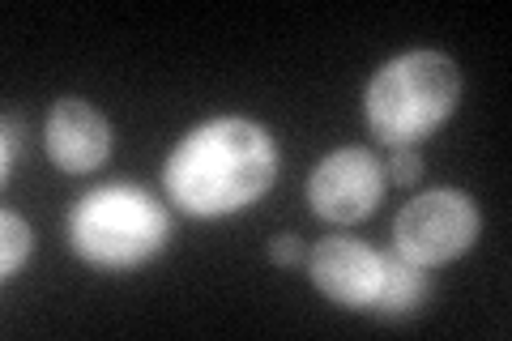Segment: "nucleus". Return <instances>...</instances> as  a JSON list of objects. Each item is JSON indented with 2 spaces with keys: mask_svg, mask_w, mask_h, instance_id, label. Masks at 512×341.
Returning a JSON list of instances; mask_svg holds the SVG:
<instances>
[{
  "mask_svg": "<svg viewBox=\"0 0 512 341\" xmlns=\"http://www.w3.org/2000/svg\"><path fill=\"white\" fill-rule=\"evenodd\" d=\"M278 180V141L265 124L218 116L192 128L167 154L163 192L188 218H231Z\"/></svg>",
  "mask_w": 512,
  "mask_h": 341,
  "instance_id": "obj_1",
  "label": "nucleus"
},
{
  "mask_svg": "<svg viewBox=\"0 0 512 341\" xmlns=\"http://www.w3.org/2000/svg\"><path fill=\"white\" fill-rule=\"evenodd\" d=\"M461 107V69L444 52H406L380 64L363 90L367 133L380 145H423Z\"/></svg>",
  "mask_w": 512,
  "mask_h": 341,
  "instance_id": "obj_2",
  "label": "nucleus"
},
{
  "mask_svg": "<svg viewBox=\"0 0 512 341\" xmlns=\"http://www.w3.org/2000/svg\"><path fill=\"white\" fill-rule=\"evenodd\" d=\"M171 239V218L146 188L107 184L69 209V248L86 265L128 273L154 261Z\"/></svg>",
  "mask_w": 512,
  "mask_h": 341,
  "instance_id": "obj_3",
  "label": "nucleus"
},
{
  "mask_svg": "<svg viewBox=\"0 0 512 341\" xmlns=\"http://www.w3.org/2000/svg\"><path fill=\"white\" fill-rule=\"evenodd\" d=\"M478 231H483V218L474 197L457 188H431L402 205V214L393 218V252L423 269H440L466 256L478 243Z\"/></svg>",
  "mask_w": 512,
  "mask_h": 341,
  "instance_id": "obj_4",
  "label": "nucleus"
},
{
  "mask_svg": "<svg viewBox=\"0 0 512 341\" xmlns=\"http://www.w3.org/2000/svg\"><path fill=\"white\" fill-rule=\"evenodd\" d=\"M384 162L363 150V145H342V150L325 154L308 175V205L320 222L333 226H355L376 214L384 201Z\"/></svg>",
  "mask_w": 512,
  "mask_h": 341,
  "instance_id": "obj_5",
  "label": "nucleus"
},
{
  "mask_svg": "<svg viewBox=\"0 0 512 341\" xmlns=\"http://www.w3.org/2000/svg\"><path fill=\"white\" fill-rule=\"evenodd\" d=\"M308 278L329 303L350 307V312H367L376 303V290L384 278V252L372 243L350 239V235H329L308 252Z\"/></svg>",
  "mask_w": 512,
  "mask_h": 341,
  "instance_id": "obj_6",
  "label": "nucleus"
},
{
  "mask_svg": "<svg viewBox=\"0 0 512 341\" xmlns=\"http://www.w3.org/2000/svg\"><path fill=\"white\" fill-rule=\"evenodd\" d=\"M43 145L64 175H90L111 158V124L86 99H60L47 111Z\"/></svg>",
  "mask_w": 512,
  "mask_h": 341,
  "instance_id": "obj_7",
  "label": "nucleus"
},
{
  "mask_svg": "<svg viewBox=\"0 0 512 341\" xmlns=\"http://www.w3.org/2000/svg\"><path fill=\"white\" fill-rule=\"evenodd\" d=\"M427 299H431V269L414 265L397 252H384V278L376 290V303L367 312H376L384 320H402L419 312Z\"/></svg>",
  "mask_w": 512,
  "mask_h": 341,
  "instance_id": "obj_8",
  "label": "nucleus"
},
{
  "mask_svg": "<svg viewBox=\"0 0 512 341\" xmlns=\"http://www.w3.org/2000/svg\"><path fill=\"white\" fill-rule=\"evenodd\" d=\"M30 248H35V235H30V222L18 209H5L0 214V278L13 282L22 273V265L30 261Z\"/></svg>",
  "mask_w": 512,
  "mask_h": 341,
  "instance_id": "obj_9",
  "label": "nucleus"
},
{
  "mask_svg": "<svg viewBox=\"0 0 512 341\" xmlns=\"http://www.w3.org/2000/svg\"><path fill=\"white\" fill-rule=\"evenodd\" d=\"M384 180H393L397 188H410L423 180V154L419 145H397V150L389 154V162H384Z\"/></svg>",
  "mask_w": 512,
  "mask_h": 341,
  "instance_id": "obj_10",
  "label": "nucleus"
},
{
  "mask_svg": "<svg viewBox=\"0 0 512 341\" xmlns=\"http://www.w3.org/2000/svg\"><path fill=\"white\" fill-rule=\"evenodd\" d=\"M18 154H22V120L5 111V150H0V180H13V167H18Z\"/></svg>",
  "mask_w": 512,
  "mask_h": 341,
  "instance_id": "obj_11",
  "label": "nucleus"
},
{
  "mask_svg": "<svg viewBox=\"0 0 512 341\" xmlns=\"http://www.w3.org/2000/svg\"><path fill=\"white\" fill-rule=\"evenodd\" d=\"M269 261H274L278 269H291L303 261V243L295 235H274L269 239Z\"/></svg>",
  "mask_w": 512,
  "mask_h": 341,
  "instance_id": "obj_12",
  "label": "nucleus"
}]
</instances>
